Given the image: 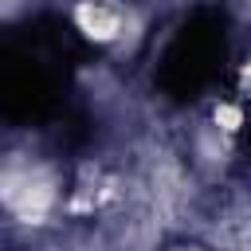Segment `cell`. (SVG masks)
Listing matches in <instances>:
<instances>
[{"mask_svg": "<svg viewBox=\"0 0 251 251\" xmlns=\"http://www.w3.org/2000/svg\"><path fill=\"white\" fill-rule=\"evenodd\" d=\"M243 145H247V153H251V118H247V129H243Z\"/></svg>", "mask_w": 251, "mask_h": 251, "instance_id": "obj_3", "label": "cell"}, {"mask_svg": "<svg viewBox=\"0 0 251 251\" xmlns=\"http://www.w3.org/2000/svg\"><path fill=\"white\" fill-rule=\"evenodd\" d=\"M82 39L63 20H31L0 31V122L39 126L63 110Z\"/></svg>", "mask_w": 251, "mask_h": 251, "instance_id": "obj_1", "label": "cell"}, {"mask_svg": "<svg viewBox=\"0 0 251 251\" xmlns=\"http://www.w3.org/2000/svg\"><path fill=\"white\" fill-rule=\"evenodd\" d=\"M224 63H227V16L224 8L204 4L169 39L157 67V86L173 102H192L220 78Z\"/></svg>", "mask_w": 251, "mask_h": 251, "instance_id": "obj_2", "label": "cell"}]
</instances>
